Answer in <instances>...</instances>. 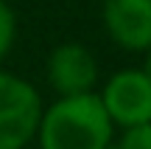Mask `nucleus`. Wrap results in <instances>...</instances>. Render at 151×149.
I'll return each instance as SVG.
<instances>
[{
    "label": "nucleus",
    "mask_w": 151,
    "mask_h": 149,
    "mask_svg": "<svg viewBox=\"0 0 151 149\" xmlns=\"http://www.w3.org/2000/svg\"><path fill=\"white\" fill-rule=\"evenodd\" d=\"M39 149H109L115 144V127L98 93L56 99L42 110L37 127Z\"/></svg>",
    "instance_id": "1"
},
{
    "label": "nucleus",
    "mask_w": 151,
    "mask_h": 149,
    "mask_svg": "<svg viewBox=\"0 0 151 149\" xmlns=\"http://www.w3.org/2000/svg\"><path fill=\"white\" fill-rule=\"evenodd\" d=\"M42 96L28 79L0 68V149H25L37 138Z\"/></svg>",
    "instance_id": "2"
},
{
    "label": "nucleus",
    "mask_w": 151,
    "mask_h": 149,
    "mask_svg": "<svg viewBox=\"0 0 151 149\" xmlns=\"http://www.w3.org/2000/svg\"><path fill=\"white\" fill-rule=\"evenodd\" d=\"M98 99L112 127L134 129L151 124V79L143 73V68H123L112 73L104 82Z\"/></svg>",
    "instance_id": "3"
},
{
    "label": "nucleus",
    "mask_w": 151,
    "mask_h": 149,
    "mask_svg": "<svg viewBox=\"0 0 151 149\" xmlns=\"http://www.w3.org/2000/svg\"><path fill=\"white\" fill-rule=\"evenodd\" d=\"M48 84L59 99H73V96L95 93L98 84V62L90 48L81 42H62L50 51L48 65Z\"/></svg>",
    "instance_id": "4"
},
{
    "label": "nucleus",
    "mask_w": 151,
    "mask_h": 149,
    "mask_svg": "<svg viewBox=\"0 0 151 149\" xmlns=\"http://www.w3.org/2000/svg\"><path fill=\"white\" fill-rule=\"evenodd\" d=\"M104 28L123 51L151 48V0H104Z\"/></svg>",
    "instance_id": "5"
},
{
    "label": "nucleus",
    "mask_w": 151,
    "mask_h": 149,
    "mask_svg": "<svg viewBox=\"0 0 151 149\" xmlns=\"http://www.w3.org/2000/svg\"><path fill=\"white\" fill-rule=\"evenodd\" d=\"M17 39V14L6 0H0V62L9 56Z\"/></svg>",
    "instance_id": "6"
},
{
    "label": "nucleus",
    "mask_w": 151,
    "mask_h": 149,
    "mask_svg": "<svg viewBox=\"0 0 151 149\" xmlns=\"http://www.w3.org/2000/svg\"><path fill=\"white\" fill-rule=\"evenodd\" d=\"M115 146L118 149H151V124L123 129V135H120V141Z\"/></svg>",
    "instance_id": "7"
},
{
    "label": "nucleus",
    "mask_w": 151,
    "mask_h": 149,
    "mask_svg": "<svg viewBox=\"0 0 151 149\" xmlns=\"http://www.w3.org/2000/svg\"><path fill=\"white\" fill-rule=\"evenodd\" d=\"M143 73H146V76L151 79V48L146 51V62H143Z\"/></svg>",
    "instance_id": "8"
},
{
    "label": "nucleus",
    "mask_w": 151,
    "mask_h": 149,
    "mask_svg": "<svg viewBox=\"0 0 151 149\" xmlns=\"http://www.w3.org/2000/svg\"><path fill=\"white\" fill-rule=\"evenodd\" d=\"M109 149H118V146H115V144H112V146H109Z\"/></svg>",
    "instance_id": "9"
}]
</instances>
